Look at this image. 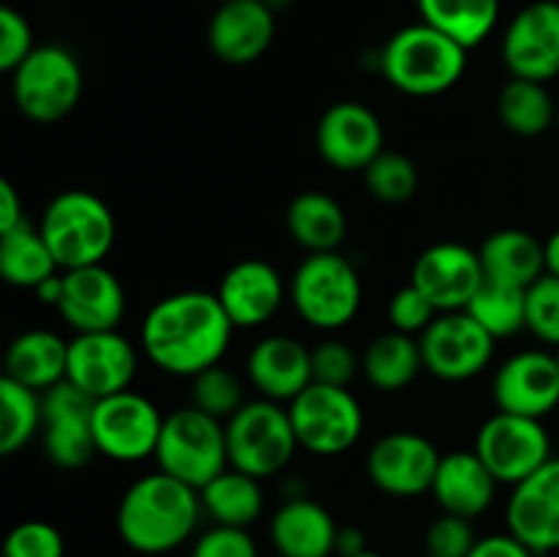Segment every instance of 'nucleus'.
I'll return each mask as SVG.
<instances>
[{
  "label": "nucleus",
  "instance_id": "nucleus-35",
  "mask_svg": "<svg viewBox=\"0 0 559 557\" xmlns=\"http://www.w3.org/2000/svg\"><path fill=\"white\" fill-rule=\"evenodd\" d=\"M44 424L41 393L11 377H0V453L14 457Z\"/></svg>",
  "mask_w": 559,
  "mask_h": 557
},
{
  "label": "nucleus",
  "instance_id": "nucleus-30",
  "mask_svg": "<svg viewBox=\"0 0 559 557\" xmlns=\"http://www.w3.org/2000/svg\"><path fill=\"white\" fill-rule=\"evenodd\" d=\"M364 375L377 391L396 393L415 382V377L424 371V353H420V339L402 331H385L371 339L366 353L360 355Z\"/></svg>",
  "mask_w": 559,
  "mask_h": 557
},
{
  "label": "nucleus",
  "instance_id": "nucleus-34",
  "mask_svg": "<svg viewBox=\"0 0 559 557\" xmlns=\"http://www.w3.org/2000/svg\"><path fill=\"white\" fill-rule=\"evenodd\" d=\"M497 115L511 134L540 137L555 126L557 104L544 82L511 76L497 96Z\"/></svg>",
  "mask_w": 559,
  "mask_h": 557
},
{
  "label": "nucleus",
  "instance_id": "nucleus-12",
  "mask_svg": "<svg viewBox=\"0 0 559 557\" xmlns=\"http://www.w3.org/2000/svg\"><path fill=\"white\" fill-rule=\"evenodd\" d=\"M424 369L448 382L478 377L495 358V342L467 311H445L420 333Z\"/></svg>",
  "mask_w": 559,
  "mask_h": 557
},
{
  "label": "nucleus",
  "instance_id": "nucleus-36",
  "mask_svg": "<svg viewBox=\"0 0 559 557\" xmlns=\"http://www.w3.org/2000/svg\"><path fill=\"white\" fill-rule=\"evenodd\" d=\"M464 311L495 339L516 336L519 331L527 328V289L484 278Z\"/></svg>",
  "mask_w": 559,
  "mask_h": 557
},
{
  "label": "nucleus",
  "instance_id": "nucleus-28",
  "mask_svg": "<svg viewBox=\"0 0 559 557\" xmlns=\"http://www.w3.org/2000/svg\"><path fill=\"white\" fill-rule=\"evenodd\" d=\"M69 369V342L55 331L33 328L20 333L5 349V377L44 393L66 380Z\"/></svg>",
  "mask_w": 559,
  "mask_h": 557
},
{
  "label": "nucleus",
  "instance_id": "nucleus-10",
  "mask_svg": "<svg viewBox=\"0 0 559 557\" xmlns=\"http://www.w3.org/2000/svg\"><path fill=\"white\" fill-rule=\"evenodd\" d=\"M164 418L156 404L136 391H120L93 404V437L98 453L112 462L134 464L156 457Z\"/></svg>",
  "mask_w": 559,
  "mask_h": 557
},
{
  "label": "nucleus",
  "instance_id": "nucleus-5",
  "mask_svg": "<svg viewBox=\"0 0 559 557\" xmlns=\"http://www.w3.org/2000/svg\"><path fill=\"white\" fill-rule=\"evenodd\" d=\"M158 470L197 491L229 467L224 420L202 413L194 404L175 410L164 418L156 448Z\"/></svg>",
  "mask_w": 559,
  "mask_h": 557
},
{
  "label": "nucleus",
  "instance_id": "nucleus-49",
  "mask_svg": "<svg viewBox=\"0 0 559 557\" xmlns=\"http://www.w3.org/2000/svg\"><path fill=\"white\" fill-rule=\"evenodd\" d=\"M33 293H36V298L41 300V304L55 306V309H58L60 298H63V273H55V276L44 278Z\"/></svg>",
  "mask_w": 559,
  "mask_h": 557
},
{
  "label": "nucleus",
  "instance_id": "nucleus-25",
  "mask_svg": "<svg viewBox=\"0 0 559 557\" xmlns=\"http://www.w3.org/2000/svg\"><path fill=\"white\" fill-rule=\"evenodd\" d=\"M500 481L491 475L484 459L473 451L442 453L440 470L431 484V495L445 513L464 519L484 517L497 497Z\"/></svg>",
  "mask_w": 559,
  "mask_h": 557
},
{
  "label": "nucleus",
  "instance_id": "nucleus-23",
  "mask_svg": "<svg viewBox=\"0 0 559 557\" xmlns=\"http://www.w3.org/2000/svg\"><path fill=\"white\" fill-rule=\"evenodd\" d=\"M246 377L271 402H293L314 382L311 349L295 336L271 333L251 347L246 360Z\"/></svg>",
  "mask_w": 559,
  "mask_h": 557
},
{
  "label": "nucleus",
  "instance_id": "nucleus-29",
  "mask_svg": "<svg viewBox=\"0 0 559 557\" xmlns=\"http://www.w3.org/2000/svg\"><path fill=\"white\" fill-rule=\"evenodd\" d=\"M287 229L309 254L338 251L347 238V213L325 191H300L287 208Z\"/></svg>",
  "mask_w": 559,
  "mask_h": 557
},
{
  "label": "nucleus",
  "instance_id": "nucleus-40",
  "mask_svg": "<svg viewBox=\"0 0 559 557\" xmlns=\"http://www.w3.org/2000/svg\"><path fill=\"white\" fill-rule=\"evenodd\" d=\"M527 331L559 347V276L544 273L527 289Z\"/></svg>",
  "mask_w": 559,
  "mask_h": 557
},
{
  "label": "nucleus",
  "instance_id": "nucleus-50",
  "mask_svg": "<svg viewBox=\"0 0 559 557\" xmlns=\"http://www.w3.org/2000/svg\"><path fill=\"white\" fill-rule=\"evenodd\" d=\"M544 251H546V273L559 276V229H555V233L544 240Z\"/></svg>",
  "mask_w": 559,
  "mask_h": 557
},
{
  "label": "nucleus",
  "instance_id": "nucleus-18",
  "mask_svg": "<svg viewBox=\"0 0 559 557\" xmlns=\"http://www.w3.org/2000/svg\"><path fill=\"white\" fill-rule=\"evenodd\" d=\"M484 278L478 251L456 240H442L420 251L409 282L437 306L440 315H445V311L467 309Z\"/></svg>",
  "mask_w": 559,
  "mask_h": 557
},
{
  "label": "nucleus",
  "instance_id": "nucleus-43",
  "mask_svg": "<svg viewBox=\"0 0 559 557\" xmlns=\"http://www.w3.org/2000/svg\"><path fill=\"white\" fill-rule=\"evenodd\" d=\"M437 317H440L437 306L413 282L399 289L391 298V304H388V322H391V328L393 331L409 333V336H420Z\"/></svg>",
  "mask_w": 559,
  "mask_h": 557
},
{
  "label": "nucleus",
  "instance_id": "nucleus-9",
  "mask_svg": "<svg viewBox=\"0 0 559 557\" xmlns=\"http://www.w3.org/2000/svg\"><path fill=\"white\" fill-rule=\"evenodd\" d=\"M287 410L298 446L314 457H338L364 435V410L349 388L311 382Z\"/></svg>",
  "mask_w": 559,
  "mask_h": 557
},
{
  "label": "nucleus",
  "instance_id": "nucleus-14",
  "mask_svg": "<svg viewBox=\"0 0 559 557\" xmlns=\"http://www.w3.org/2000/svg\"><path fill=\"white\" fill-rule=\"evenodd\" d=\"M442 453L418 431H391L371 446L366 473L380 491L391 497H418L431 491Z\"/></svg>",
  "mask_w": 559,
  "mask_h": 557
},
{
  "label": "nucleus",
  "instance_id": "nucleus-44",
  "mask_svg": "<svg viewBox=\"0 0 559 557\" xmlns=\"http://www.w3.org/2000/svg\"><path fill=\"white\" fill-rule=\"evenodd\" d=\"M36 49L31 22L11 5L0 9V69L14 71Z\"/></svg>",
  "mask_w": 559,
  "mask_h": 557
},
{
  "label": "nucleus",
  "instance_id": "nucleus-1",
  "mask_svg": "<svg viewBox=\"0 0 559 557\" xmlns=\"http://www.w3.org/2000/svg\"><path fill=\"white\" fill-rule=\"evenodd\" d=\"M233 331V320L216 293L183 289L151 306L142 320L140 344L156 369L194 377L222 364Z\"/></svg>",
  "mask_w": 559,
  "mask_h": 557
},
{
  "label": "nucleus",
  "instance_id": "nucleus-11",
  "mask_svg": "<svg viewBox=\"0 0 559 557\" xmlns=\"http://www.w3.org/2000/svg\"><path fill=\"white\" fill-rule=\"evenodd\" d=\"M475 453L500 484L516 486L549 462L551 440L538 418L497 410L478 429Z\"/></svg>",
  "mask_w": 559,
  "mask_h": 557
},
{
  "label": "nucleus",
  "instance_id": "nucleus-45",
  "mask_svg": "<svg viewBox=\"0 0 559 557\" xmlns=\"http://www.w3.org/2000/svg\"><path fill=\"white\" fill-rule=\"evenodd\" d=\"M189 557H260V552L246 528L213 524L194 541Z\"/></svg>",
  "mask_w": 559,
  "mask_h": 557
},
{
  "label": "nucleus",
  "instance_id": "nucleus-52",
  "mask_svg": "<svg viewBox=\"0 0 559 557\" xmlns=\"http://www.w3.org/2000/svg\"><path fill=\"white\" fill-rule=\"evenodd\" d=\"M555 129L559 131V107H557V118H555Z\"/></svg>",
  "mask_w": 559,
  "mask_h": 557
},
{
  "label": "nucleus",
  "instance_id": "nucleus-8",
  "mask_svg": "<svg viewBox=\"0 0 559 557\" xmlns=\"http://www.w3.org/2000/svg\"><path fill=\"white\" fill-rule=\"evenodd\" d=\"M224 429H227L229 467L260 481L282 473L300 448L289 410L271 399L246 402L224 424Z\"/></svg>",
  "mask_w": 559,
  "mask_h": 557
},
{
  "label": "nucleus",
  "instance_id": "nucleus-53",
  "mask_svg": "<svg viewBox=\"0 0 559 557\" xmlns=\"http://www.w3.org/2000/svg\"><path fill=\"white\" fill-rule=\"evenodd\" d=\"M555 358H557V364H559V347H555Z\"/></svg>",
  "mask_w": 559,
  "mask_h": 557
},
{
  "label": "nucleus",
  "instance_id": "nucleus-22",
  "mask_svg": "<svg viewBox=\"0 0 559 557\" xmlns=\"http://www.w3.org/2000/svg\"><path fill=\"white\" fill-rule=\"evenodd\" d=\"M58 311L76 333L118 331L126 315L123 284L104 262L63 271V298Z\"/></svg>",
  "mask_w": 559,
  "mask_h": 557
},
{
  "label": "nucleus",
  "instance_id": "nucleus-32",
  "mask_svg": "<svg viewBox=\"0 0 559 557\" xmlns=\"http://www.w3.org/2000/svg\"><path fill=\"white\" fill-rule=\"evenodd\" d=\"M202 511L224 528H246L249 530L265 508V491L260 478L246 475L240 470L227 467L222 475L200 489Z\"/></svg>",
  "mask_w": 559,
  "mask_h": 557
},
{
  "label": "nucleus",
  "instance_id": "nucleus-47",
  "mask_svg": "<svg viewBox=\"0 0 559 557\" xmlns=\"http://www.w3.org/2000/svg\"><path fill=\"white\" fill-rule=\"evenodd\" d=\"M25 224V208H22L20 191L11 180H0V233Z\"/></svg>",
  "mask_w": 559,
  "mask_h": 557
},
{
  "label": "nucleus",
  "instance_id": "nucleus-15",
  "mask_svg": "<svg viewBox=\"0 0 559 557\" xmlns=\"http://www.w3.org/2000/svg\"><path fill=\"white\" fill-rule=\"evenodd\" d=\"M502 60L519 80L546 85L559 76V0H535L508 22Z\"/></svg>",
  "mask_w": 559,
  "mask_h": 557
},
{
  "label": "nucleus",
  "instance_id": "nucleus-37",
  "mask_svg": "<svg viewBox=\"0 0 559 557\" xmlns=\"http://www.w3.org/2000/svg\"><path fill=\"white\" fill-rule=\"evenodd\" d=\"M360 175H364L366 191L374 200L388 202V205H402L418 194V164L402 151H388L385 147Z\"/></svg>",
  "mask_w": 559,
  "mask_h": 557
},
{
  "label": "nucleus",
  "instance_id": "nucleus-51",
  "mask_svg": "<svg viewBox=\"0 0 559 557\" xmlns=\"http://www.w3.org/2000/svg\"><path fill=\"white\" fill-rule=\"evenodd\" d=\"M358 557H385V555H382V552H364V555H358Z\"/></svg>",
  "mask_w": 559,
  "mask_h": 557
},
{
  "label": "nucleus",
  "instance_id": "nucleus-48",
  "mask_svg": "<svg viewBox=\"0 0 559 557\" xmlns=\"http://www.w3.org/2000/svg\"><path fill=\"white\" fill-rule=\"evenodd\" d=\"M369 552V544H366V533L355 524H347V528H338L336 535V557H358Z\"/></svg>",
  "mask_w": 559,
  "mask_h": 557
},
{
  "label": "nucleus",
  "instance_id": "nucleus-46",
  "mask_svg": "<svg viewBox=\"0 0 559 557\" xmlns=\"http://www.w3.org/2000/svg\"><path fill=\"white\" fill-rule=\"evenodd\" d=\"M467 557H538L530 546H524L522 541L513 533H495L478 538L475 549Z\"/></svg>",
  "mask_w": 559,
  "mask_h": 557
},
{
  "label": "nucleus",
  "instance_id": "nucleus-19",
  "mask_svg": "<svg viewBox=\"0 0 559 557\" xmlns=\"http://www.w3.org/2000/svg\"><path fill=\"white\" fill-rule=\"evenodd\" d=\"M508 533L535 555L559 549V457L513 486L506 508Z\"/></svg>",
  "mask_w": 559,
  "mask_h": 557
},
{
  "label": "nucleus",
  "instance_id": "nucleus-13",
  "mask_svg": "<svg viewBox=\"0 0 559 557\" xmlns=\"http://www.w3.org/2000/svg\"><path fill=\"white\" fill-rule=\"evenodd\" d=\"M44 402V451L60 470H80L98 453L93 437V404L74 382L63 380L41 393Z\"/></svg>",
  "mask_w": 559,
  "mask_h": 557
},
{
  "label": "nucleus",
  "instance_id": "nucleus-16",
  "mask_svg": "<svg viewBox=\"0 0 559 557\" xmlns=\"http://www.w3.org/2000/svg\"><path fill=\"white\" fill-rule=\"evenodd\" d=\"M136 349L120 331L76 333L69 342L66 380L74 382L87 396L104 399L129 391L136 377Z\"/></svg>",
  "mask_w": 559,
  "mask_h": 557
},
{
  "label": "nucleus",
  "instance_id": "nucleus-7",
  "mask_svg": "<svg viewBox=\"0 0 559 557\" xmlns=\"http://www.w3.org/2000/svg\"><path fill=\"white\" fill-rule=\"evenodd\" d=\"M85 76L74 52L60 44L36 47L11 71V96L16 109L33 123H58L74 112Z\"/></svg>",
  "mask_w": 559,
  "mask_h": 557
},
{
  "label": "nucleus",
  "instance_id": "nucleus-27",
  "mask_svg": "<svg viewBox=\"0 0 559 557\" xmlns=\"http://www.w3.org/2000/svg\"><path fill=\"white\" fill-rule=\"evenodd\" d=\"M480 265L489 282L530 289L546 273L544 240L519 227L497 229L480 246Z\"/></svg>",
  "mask_w": 559,
  "mask_h": 557
},
{
  "label": "nucleus",
  "instance_id": "nucleus-2",
  "mask_svg": "<svg viewBox=\"0 0 559 557\" xmlns=\"http://www.w3.org/2000/svg\"><path fill=\"white\" fill-rule=\"evenodd\" d=\"M200 491L173 475H142L120 497L118 535L140 555H167L194 535L202 517Z\"/></svg>",
  "mask_w": 559,
  "mask_h": 557
},
{
  "label": "nucleus",
  "instance_id": "nucleus-55",
  "mask_svg": "<svg viewBox=\"0 0 559 557\" xmlns=\"http://www.w3.org/2000/svg\"><path fill=\"white\" fill-rule=\"evenodd\" d=\"M420 557H431V555H420Z\"/></svg>",
  "mask_w": 559,
  "mask_h": 557
},
{
  "label": "nucleus",
  "instance_id": "nucleus-39",
  "mask_svg": "<svg viewBox=\"0 0 559 557\" xmlns=\"http://www.w3.org/2000/svg\"><path fill=\"white\" fill-rule=\"evenodd\" d=\"M3 557H66V541L55 524L31 519L11 528L3 541Z\"/></svg>",
  "mask_w": 559,
  "mask_h": 557
},
{
  "label": "nucleus",
  "instance_id": "nucleus-24",
  "mask_svg": "<svg viewBox=\"0 0 559 557\" xmlns=\"http://www.w3.org/2000/svg\"><path fill=\"white\" fill-rule=\"evenodd\" d=\"M284 278L271 262L240 260L222 276L216 295L235 328H260L284 304Z\"/></svg>",
  "mask_w": 559,
  "mask_h": 557
},
{
  "label": "nucleus",
  "instance_id": "nucleus-54",
  "mask_svg": "<svg viewBox=\"0 0 559 557\" xmlns=\"http://www.w3.org/2000/svg\"><path fill=\"white\" fill-rule=\"evenodd\" d=\"M218 3H229V0H218Z\"/></svg>",
  "mask_w": 559,
  "mask_h": 557
},
{
  "label": "nucleus",
  "instance_id": "nucleus-20",
  "mask_svg": "<svg viewBox=\"0 0 559 557\" xmlns=\"http://www.w3.org/2000/svg\"><path fill=\"white\" fill-rule=\"evenodd\" d=\"M491 393L502 413L544 420L559 404V364L555 353L524 349L511 355L497 369Z\"/></svg>",
  "mask_w": 559,
  "mask_h": 557
},
{
  "label": "nucleus",
  "instance_id": "nucleus-38",
  "mask_svg": "<svg viewBox=\"0 0 559 557\" xmlns=\"http://www.w3.org/2000/svg\"><path fill=\"white\" fill-rule=\"evenodd\" d=\"M191 404L227 424L246 404L243 380L227 366H211V369L191 377Z\"/></svg>",
  "mask_w": 559,
  "mask_h": 557
},
{
  "label": "nucleus",
  "instance_id": "nucleus-21",
  "mask_svg": "<svg viewBox=\"0 0 559 557\" xmlns=\"http://www.w3.org/2000/svg\"><path fill=\"white\" fill-rule=\"evenodd\" d=\"M276 38V11L265 0L218 3L207 25V47L222 63L249 66L271 49Z\"/></svg>",
  "mask_w": 559,
  "mask_h": 557
},
{
  "label": "nucleus",
  "instance_id": "nucleus-42",
  "mask_svg": "<svg viewBox=\"0 0 559 557\" xmlns=\"http://www.w3.org/2000/svg\"><path fill=\"white\" fill-rule=\"evenodd\" d=\"M478 544L473 519L442 511L426 530V555L431 557H467Z\"/></svg>",
  "mask_w": 559,
  "mask_h": 557
},
{
  "label": "nucleus",
  "instance_id": "nucleus-6",
  "mask_svg": "<svg viewBox=\"0 0 559 557\" xmlns=\"http://www.w3.org/2000/svg\"><path fill=\"white\" fill-rule=\"evenodd\" d=\"M295 311L320 331H338L355 320L364 300L358 268L338 251L306 254L289 282Z\"/></svg>",
  "mask_w": 559,
  "mask_h": 557
},
{
  "label": "nucleus",
  "instance_id": "nucleus-17",
  "mask_svg": "<svg viewBox=\"0 0 559 557\" xmlns=\"http://www.w3.org/2000/svg\"><path fill=\"white\" fill-rule=\"evenodd\" d=\"M317 153L338 173H364L385 151V129L374 109L360 102H338L317 123Z\"/></svg>",
  "mask_w": 559,
  "mask_h": 557
},
{
  "label": "nucleus",
  "instance_id": "nucleus-26",
  "mask_svg": "<svg viewBox=\"0 0 559 557\" xmlns=\"http://www.w3.org/2000/svg\"><path fill=\"white\" fill-rule=\"evenodd\" d=\"M336 535L333 513L306 495L289 497L271 519L278 557H331L336 555Z\"/></svg>",
  "mask_w": 559,
  "mask_h": 557
},
{
  "label": "nucleus",
  "instance_id": "nucleus-33",
  "mask_svg": "<svg viewBox=\"0 0 559 557\" xmlns=\"http://www.w3.org/2000/svg\"><path fill=\"white\" fill-rule=\"evenodd\" d=\"M60 271L58 260L49 251L41 229H33L31 224L0 233V273L11 287L36 289L44 278L55 276Z\"/></svg>",
  "mask_w": 559,
  "mask_h": 557
},
{
  "label": "nucleus",
  "instance_id": "nucleus-4",
  "mask_svg": "<svg viewBox=\"0 0 559 557\" xmlns=\"http://www.w3.org/2000/svg\"><path fill=\"white\" fill-rule=\"evenodd\" d=\"M38 229L60 271L102 265L118 235L112 208L85 189H69L52 197Z\"/></svg>",
  "mask_w": 559,
  "mask_h": 557
},
{
  "label": "nucleus",
  "instance_id": "nucleus-41",
  "mask_svg": "<svg viewBox=\"0 0 559 557\" xmlns=\"http://www.w3.org/2000/svg\"><path fill=\"white\" fill-rule=\"evenodd\" d=\"M311 371H314V382L349 388L358 371H364V364L347 342L325 339L311 349Z\"/></svg>",
  "mask_w": 559,
  "mask_h": 557
},
{
  "label": "nucleus",
  "instance_id": "nucleus-31",
  "mask_svg": "<svg viewBox=\"0 0 559 557\" xmlns=\"http://www.w3.org/2000/svg\"><path fill=\"white\" fill-rule=\"evenodd\" d=\"M415 3H418L420 22L445 33L467 52L495 33L502 9V0H415Z\"/></svg>",
  "mask_w": 559,
  "mask_h": 557
},
{
  "label": "nucleus",
  "instance_id": "nucleus-3",
  "mask_svg": "<svg viewBox=\"0 0 559 557\" xmlns=\"http://www.w3.org/2000/svg\"><path fill=\"white\" fill-rule=\"evenodd\" d=\"M382 76L407 96L429 98L451 91L467 71V49L426 22L402 27L380 52Z\"/></svg>",
  "mask_w": 559,
  "mask_h": 557
}]
</instances>
